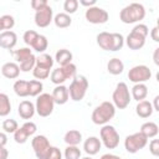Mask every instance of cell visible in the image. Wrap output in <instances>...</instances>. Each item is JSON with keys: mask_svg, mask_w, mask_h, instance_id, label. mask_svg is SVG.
<instances>
[{"mask_svg": "<svg viewBox=\"0 0 159 159\" xmlns=\"http://www.w3.org/2000/svg\"><path fill=\"white\" fill-rule=\"evenodd\" d=\"M97 40V45L104 50V51H119L122 50V47L124 46V37L122 34L118 32H107V31H102L97 35L96 37Z\"/></svg>", "mask_w": 159, "mask_h": 159, "instance_id": "6da1fadb", "label": "cell"}, {"mask_svg": "<svg viewBox=\"0 0 159 159\" xmlns=\"http://www.w3.org/2000/svg\"><path fill=\"white\" fill-rule=\"evenodd\" d=\"M114 116H116V106L113 104V102L104 101L93 109L91 119L97 125H106Z\"/></svg>", "mask_w": 159, "mask_h": 159, "instance_id": "7a4b0ae2", "label": "cell"}, {"mask_svg": "<svg viewBox=\"0 0 159 159\" xmlns=\"http://www.w3.org/2000/svg\"><path fill=\"white\" fill-rule=\"evenodd\" d=\"M145 17V7L139 2H132L124 6L119 12V20L123 24H135Z\"/></svg>", "mask_w": 159, "mask_h": 159, "instance_id": "3957f363", "label": "cell"}, {"mask_svg": "<svg viewBox=\"0 0 159 159\" xmlns=\"http://www.w3.org/2000/svg\"><path fill=\"white\" fill-rule=\"evenodd\" d=\"M149 34V29L144 24H137L125 39V43L130 50H140L145 45V39Z\"/></svg>", "mask_w": 159, "mask_h": 159, "instance_id": "277c9868", "label": "cell"}, {"mask_svg": "<svg viewBox=\"0 0 159 159\" xmlns=\"http://www.w3.org/2000/svg\"><path fill=\"white\" fill-rule=\"evenodd\" d=\"M87 89H88V80L83 75H77L71 81L70 87H68L70 98L73 102H80L84 98Z\"/></svg>", "mask_w": 159, "mask_h": 159, "instance_id": "5b68a950", "label": "cell"}, {"mask_svg": "<svg viewBox=\"0 0 159 159\" xmlns=\"http://www.w3.org/2000/svg\"><path fill=\"white\" fill-rule=\"evenodd\" d=\"M76 76H77V67L76 65L70 63V65L60 66L58 68L52 70L50 80L53 84L60 86V84H63V82L67 80H73Z\"/></svg>", "mask_w": 159, "mask_h": 159, "instance_id": "8992f818", "label": "cell"}, {"mask_svg": "<svg viewBox=\"0 0 159 159\" xmlns=\"http://www.w3.org/2000/svg\"><path fill=\"white\" fill-rule=\"evenodd\" d=\"M130 98H132V94L129 92L127 83H124V82L117 83V86L113 91V94H112L113 104L116 106V108H118V109L127 108L130 103Z\"/></svg>", "mask_w": 159, "mask_h": 159, "instance_id": "52a82bcc", "label": "cell"}, {"mask_svg": "<svg viewBox=\"0 0 159 159\" xmlns=\"http://www.w3.org/2000/svg\"><path fill=\"white\" fill-rule=\"evenodd\" d=\"M99 135H101L102 144L107 149H116L119 145V133L113 125L111 124L102 125L99 130Z\"/></svg>", "mask_w": 159, "mask_h": 159, "instance_id": "ba28073f", "label": "cell"}, {"mask_svg": "<svg viewBox=\"0 0 159 159\" xmlns=\"http://www.w3.org/2000/svg\"><path fill=\"white\" fill-rule=\"evenodd\" d=\"M55 101H53V97L52 94L50 93H41L37 98H36V103H35V107H36V113L40 116V117H48L50 114H52L53 109H55Z\"/></svg>", "mask_w": 159, "mask_h": 159, "instance_id": "9c48e42d", "label": "cell"}, {"mask_svg": "<svg viewBox=\"0 0 159 159\" xmlns=\"http://www.w3.org/2000/svg\"><path fill=\"white\" fill-rule=\"evenodd\" d=\"M147 144H148V138L140 132H137V133H133L130 135H127L125 139H124V148L130 154L138 153Z\"/></svg>", "mask_w": 159, "mask_h": 159, "instance_id": "30bf717a", "label": "cell"}, {"mask_svg": "<svg viewBox=\"0 0 159 159\" xmlns=\"http://www.w3.org/2000/svg\"><path fill=\"white\" fill-rule=\"evenodd\" d=\"M31 147L34 149V153L36 155L37 159H46L50 149H51V144L47 139L46 135H42V134H39V135H35L31 140Z\"/></svg>", "mask_w": 159, "mask_h": 159, "instance_id": "8fae6325", "label": "cell"}, {"mask_svg": "<svg viewBox=\"0 0 159 159\" xmlns=\"http://www.w3.org/2000/svg\"><path fill=\"white\" fill-rule=\"evenodd\" d=\"M150 77H152V71L145 65H137V66L132 67L128 72V78L134 84L135 83H144V82L149 81Z\"/></svg>", "mask_w": 159, "mask_h": 159, "instance_id": "7c38bea8", "label": "cell"}, {"mask_svg": "<svg viewBox=\"0 0 159 159\" xmlns=\"http://www.w3.org/2000/svg\"><path fill=\"white\" fill-rule=\"evenodd\" d=\"M84 17L88 22L94 24V25H99V24H106L109 19V15L104 9L96 5V6L89 7V9L86 10Z\"/></svg>", "mask_w": 159, "mask_h": 159, "instance_id": "4fadbf2b", "label": "cell"}, {"mask_svg": "<svg viewBox=\"0 0 159 159\" xmlns=\"http://www.w3.org/2000/svg\"><path fill=\"white\" fill-rule=\"evenodd\" d=\"M53 10L50 5L43 6L42 9L35 12V24L37 27H47L53 21Z\"/></svg>", "mask_w": 159, "mask_h": 159, "instance_id": "5bb4252c", "label": "cell"}, {"mask_svg": "<svg viewBox=\"0 0 159 159\" xmlns=\"http://www.w3.org/2000/svg\"><path fill=\"white\" fill-rule=\"evenodd\" d=\"M17 113H19L20 118H22V119H31L34 117V114L36 113V107L31 101L24 99L20 102V104L17 107Z\"/></svg>", "mask_w": 159, "mask_h": 159, "instance_id": "9a60e30c", "label": "cell"}, {"mask_svg": "<svg viewBox=\"0 0 159 159\" xmlns=\"http://www.w3.org/2000/svg\"><path fill=\"white\" fill-rule=\"evenodd\" d=\"M17 43V36L14 31H1L0 46L5 50H12Z\"/></svg>", "mask_w": 159, "mask_h": 159, "instance_id": "2e32d148", "label": "cell"}, {"mask_svg": "<svg viewBox=\"0 0 159 159\" xmlns=\"http://www.w3.org/2000/svg\"><path fill=\"white\" fill-rule=\"evenodd\" d=\"M102 147V142L99 138L97 137H88L84 142H83V150L91 157V155H96Z\"/></svg>", "mask_w": 159, "mask_h": 159, "instance_id": "e0dca14e", "label": "cell"}, {"mask_svg": "<svg viewBox=\"0 0 159 159\" xmlns=\"http://www.w3.org/2000/svg\"><path fill=\"white\" fill-rule=\"evenodd\" d=\"M52 97H53V101L56 104H65L67 103L68 98H70V92H68V88L63 84H60V86H56L52 91Z\"/></svg>", "mask_w": 159, "mask_h": 159, "instance_id": "ac0fdd59", "label": "cell"}, {"mask_svg": "<svg viewBox=\"0 0 159 159\" xmlns=\"http://www.w3.org/2000/svg\"><path fill=\"white\" fill-rule=\"evenodd\" d=\"M20 65L16 62H6L1 66V75L9 80H15L20 75Z\"/></svg>", "mask_w": 159, "mask_h": 159, "instance_id": "d6986e66", "label": "cell"}, {"mask_svg": "<svg viewBox=\"0 0 159 159\" xmlns=\"http://www.w3.org/2000/svg\"><path fill=\"white\" fill-rule=\"evenodd\" d=\"M153 112H154L153 104H152V102H149L147 99L138 102L135 106V113L140 118H149L153 114Z\"/></svg>", "mask_w": 159, "mask_h": 159, "instance_id": "ffe728a7", "label": "cell"}, {"mask_svg": "<svg viewBox=\"0 0 159 159\" xmlns=\"http://www.w3.org/2000/svg\"><path fill=\"white\" fill-rule=\"evenodd\" d=\"M130 94L137 102L144 101L148 96V87L145 86V83H135L130 89Z\"/></svg>", "mask_w": 159, "mask_h": 159, "instance_id": "44dd1931", "label": "cell"}, {"mask_svg": "<svg viewBox=\"0 0 159 159\" xmlns=\"http://www.w3.org/2000/svg\"><path fill=\"white\" fill-rule=\"evenodd\" d=\"M72 58H73V55L70 50L67 48H61L56 52L55 55V61L60 65V66H66V65H70L72 63Z\"/></svg>", "mask_w": 159, "mask_h": 159, "instance_id": "7402d4cb", "label": "cell"}, {"mask_svg": "<svg viewBox=\"0 0 159 159\" xmlns=\"http://www.w3.org/2000/svg\"><path fill=\"white\" fill-rule=\"evenodd\" d=\"M123 70H124V63L122 62V60H119L117 57L111 58L107 63V71L113 76L120 75L123 72Z\"/></svg>", "mask_w": 159, "mask_h": 159, "instance_id": "603a6c76", "label": "cell"}, {"mask_svg": "<svg viewBox=\"0 0 159 159\" xmlns=\"http://www.w3.org/2000/svg\"><path fill=\"white\" fill-rule=\"evenodd\" d=\"M63 140L67 145H78L82 142V133L77 129H70L66 132Z\"/></svg>", "mask_w": 159, "mask_h": 159, "instance_id": "cb8c5ba5", "label": "cell"}, {"mask_svg": "<svg viewBox=\"0 0 159 159\" xmlns=\"http://www.w3.org/2000/svg\"><path fill=\"white\" fill-rule=\"evenodd\" d=\"M139 132L143 133V134L149 139V138L157 137V134L159 133V127H158V124L154 123V122H145V123L142 124Z\"/></svg>", "mask_w": 159, "mask_h": 159, "instance_id": "d4e9b609", "label": "cell"}, {"mask_svg": "<svg viewBox=\"0 0 159 159\" xmlns=\"http://www.w3.org/2000/svg\"><path fill=\"white\" fill-rule=\"evenodd\" d=\"M53 24L56 25V27L58 29H66L68 26H71L72 24V19L68 14L66 12H58L57 15H55L53 17Z\"/></svg>", "mask_w": 159, "mask_h": 159, "instance_id": "484cf974", "label": "cell"}, {"mask_svg": "<svg viewBox=\"0 0 159 159\" xmlns=\"http://www.w3.org/2000/svg\"><path fill=\"white\" fill-rule=\"evenodd\" d=\"M12 88H14L15 94L19 96V97H27V96H30V92H29V81L17 80V81H15Z\"/></svg>", "mask_w": 159, "mask_h": 159, "instance_id": "4316f807", "label": "cell"}, {"mask_svg": "<svg viewBox=\"0 0 159 159\" xmlns=\"http://www.w3.org/2000/svg\"><path fill=\"white\" fill-rule=\"evenodd\" d=\"M53 58L48 55V53H41L40 56H37L36 58V66L37 67H42L46 70H51L53 66Z\"/></svg>", "mask_w": 159, "mask_h": 159, "instance_id": "83f0119b", "label": "cell"}, {"mask_svg": "<svg viewBox=\"0 0 159 159\" xmlns=\"http://www.w3.org/2000/svg\"><path fill=\"white\" fill-rule=\"evenodd\" d=\"M11 112V103L6 93H0V116L6 117Z\"/></svg>", "mask_w": 159, "mask_h": 159, "instance_id": "f1b7e54d", "label": "cell"}, {"mask_svg": "<svg viewBox=\"0 0 159 159\" xmlns=\"http://www.w3.org/2000/svg\"><path fill=\"white\" fill-rule=\"evenodd\" d=\"M43 89V84L41 81L39 80H31L29 81V92H30V97H39L42 93Z\"/></svg>", "mask_w": 159, "mask_h": 159, "instance_id": "f546056e", "label": "cell"}, {"mask_svg": "<svg viewBox=\"0 0 159 159\" xmlns=\"http://www.w3.org/2000/svg\"><path fill=\"white\" fill-rule=\"evenodd\" d=\"M12 53H14L15 60H16L19 63H22L24 61H26L29 57H31V56L34 55L32 51L30 50V47H21V48H19V50L14 51Z\"/></svg>", "mask_w": 159, "mask_h": 159, "instance_id": "4dcf8cb0", "label": "cell"}, {"mask_svg": "<svg viewBox=\"0 0 159 159\" xmlns=\"http://www.w3.org/2000/svg\"><path fill=\"white\" fill-rule=\"evenodd\" d=\"M48 46V40L45 35H39V37L36 39L35 43L32 45V48L39 52V53H45V50H47Z\"/></svg>", "mask_w": 159, "mask_h": 159, "instance_id": "1f68e13d", "label": "cell"}, {"mask_svg": "<svg viewBox=\"0 0 159 159\" xmlns=\"http://www.w3.org/2000/svg\"><path fill=\"white\" fill-rule=\"evenodd\" d=\"M14 26H15V19L12 15H2L0 17V30L11 31Z\"/></svg>", "mask_w": 159, "mask_h": 159, "instance_id": "d6a6232c", "label": "cell"}, {"mask_svg": "<svg viewBox=\"0 0 159 159\" xmlns=\"http://www.w3.org/2000/svg\"><path fill=\"white\" fill-rule=\"evenodd\" d=\"M81 154L82 153L77 145H67L63 152L65 159H81Z\"/></svg>", "mask_w": 159, "mask_h": 159, "instance_id": "836d02e7", "label": "cell"}, {"mask_svg": "<svg viewBox=\"0 0 159 159\" xmlns=\"http://www.w3.org/2000/svg\"><path fill=\"white\" fill-rule=\"evenodd\" d=\"M1 129H2V132H5V133H15L17 129H19V124H17V122L15 120V119H12V118H10V119H5L4 122H2V124H1Z\"/></svg>", "mask_w": 159, "mask_h": 159, "instance_id": "e575fe53", "label": "cell"}, {"mask_svg": "<svg viewBox=\"0 0 159 159\" xmlns=\"http://www.w3.org/2000/svg\"><path fill=\"white\" fill-rule=\"evenodd\" d=\"M39 35H40V34H37V32L34 31V30H27V31L24 32L22 40H24V42H25L27 46L32 47V45L35 43V41H36V39L39 37Z\"/></svg>", "mask_w": 159, "mask_h": 159, "instance_id": "d590c367", "label": "cell"}, {"mask_svg": "<svg viewBox=\"0 0 159 159\" xmlns=\"http://www.w3.org/2000/svg\"><path fill=\"white\" fill-rule=\"evenodd\" d=\"M36 58L37 57L35 55H32L31 57H29L26 61H24L22 63H20V70L22 72H29V71L34 70L36 67Z\"/></svg>", "mask_w": 159, "mask_h": 159, "instance_id": "8d00e7d4", "label": "cell"}, {"mask_svg": "<svg viewBox=\"0 0 159 159\" xmlns=\"http://www.w3.org/2000/svg\"><path fill=\"white\" fill-rule=\"evenodd\" d=\"M78 5H80V1H77V0H66L63 2V10L66 14L71 15V14H75L77 11Z\"/></svg>", "mask_w": 159, "mask_h": 159, "instance_id": "74e56055", "label": "cell"}, {"mask_svg": "<svg viewBox=\"0 0 159 159\" xmlns=\"http://www.w3.org/2000/svg\"><path fill=\"white\" fill-rule=\"evenodd\" d=\"M50 71H51V70H46V68H42V67H37V66H36V67L32 70V75H34V77H35L36 80L41 81V80H46L47 77L51 76Z\"/></svg>", "mask_w": 159, "mask_h": 159, "instance_id": "f35d334b", "label": "cell"}, {"mask_svg": "<svg viewBox=\"0 0 159 159\" xmlns=\"http://www.w3.org/2000/svg\"><path fill=\"white\" fill-rule=\"evenodd\" d=\"M29 134L25 132V129L22 128V127H20L15 133H14V140L17 143V144H24V143H26L27 142V139H29Z\"/></svg>", "mask_w": 159, "mask_h": 159, "instance_id": "ab89813d", "label": "cell"}, {"mask_svg": "<svg viewBox=\"0 0 159 159\" xmlns=\"http://www.w3.org/2000/svg\"><path fill=\"white\" fill-rule=\"evenodd\" d=\"M24 129H25V132L31 137V135H34L35 133H36V130H37V127H36V124L34 123V122H31V120H27V122H25L22 125H21Z\"/></svg>", "mask_w": 159, "mask_h": 159, "instance_id": "60d3db41", "label": "cell"}, {"mask_svg": "<svg viewBox=\"0 0 159 159\" xmlns=\"http://www.w3.org/2000/svg\"><path fill=\"white\" fill-rule=\"evenodd\" d=\"M149 152L154 157H159V139H152L149 143Z\"/></svg>", "mask_w": 159, "mask_h": 159, "instance_id": "b9f144b4", "label": "cell"}, {"mask_svg": "<svg viewBox=\"0 0 159 159\" xmlns=\"http://www.w3.org/2000/svg\"><path fill=\"white\" fill-rule=\"evenodd\" d=\"M46 159H62V153L57 147H51Z\"/></svg>", "mask_w": 159, "mask_h": 159, "instance_id": "7bdbcfd3", "label": "cell"}, {"mask_svg": "<svg viewBox=\"0 0 159 159\" xmlns=\"http://www.w3.org/2000/svg\"><path fill=\"white\" fill-rule=\"evenodd\" d=\"M46 5H48V2H47L46 0H32V1H31V7H32L35 11L42 9V7L46 6Z\"/></svg>", "mask_w": 159, "mask_h": 159, "instance_id": "ee69618b", "label": "cell"}, {"mask_svg": "<svg viewBox=\"0 0 159 159\" xmlns=\"http://www.w3.org/2000/svg\"><path fill=\"white\" fill-rule=\"evenodd\" d=\"M150 37H152L153 41L159 42V27H158V26H154V27L150 30Z\"/></svg>", "mask_w": 159, "mask_h": 159, "instance_id": "f6af8a7d", "label": "cell"}, {"mask_svg": "<svg viewBox=\"0 0 159 159\" xmlns=\"http://www.w3.org/2000/svg\"><path fill=\"white\" fill-rule=\"evenodd\" d=\"M96 2H97L96 0H80V4H81L82 6H86L87 9L96 6Z\"/></svg>", "mask_w": 159, "mask_h": 159, "instance_id": "bcb514c9", "label": "cell"}, {"mask_svg": "<svg viewBox=\"0 0 159 159\" xmlns=\"http://www.w3.org/2000/svg\"><path fill=\"white\" fill-rule=\"evenodd\" d=\"M153 62L159 67V47H157L153 52Z\"/></svg>", "mask_w": 159, "mask_h": 159, "instance_id": "7dc6e473", "label": "cell"}, {"mask_svg": "<svg viewBox=\"0 0 159 159\" xmlns=\"http://www.w3.org/2000/svg\"><path fill=\"white\" fill-rule=\"evenodd\" d=\"M6 143H7L6 133H5V132H1V133H0V147H5Z\"/></svg>", "mask_w": 159, "mask_h": 159, "instance_id": "c3c4849f", "label": "cell"}, {"mask_svg": "<svg viewBox=\"0 0 159 159\" xmlns=\"http://www.w3.org/2000/svg\"><path fill=\"white\" fill-rule=\"evenodd\" d=\"M9 152L5 147H0V159H7Z\"/></svg>", "mask_w": 159, "mask_h": 159, "instance_id": "681fc988", "label": "cell"}, {"mask_svg": "<svg viewBox=\"0 0 159 159\" xmlns=\"http://www.w3.org/2000/svg\"><path fill=\"white\" fill-rule=\"evenodd\" d=\"M101 159H122L120 157L116 155V154H111V153H107V154H103L101 157Z\"/></svg>", "mask_w": 159, "mask_h": 159, "instance_id": "f907efd6", "label": "cell"}, {"mask_svg": "<svg viewBox=\"0 0 159 159\" xmlns=\"http://www.w3.org/2000/svg\"><path fill=\"white\" fill-rule=\"evenodd\" d=\"M152 104H153V108H154V111L159 112V96H155V97H154V99H153Z\"/></svg>", "mask_w": 159, "mask_h": 159, "instance_id": "816d5d0a", "label": "cell"}, {"mask_svg": "<svg viewBox=\"0 0 159 159\" xmlns=\"http://www.w3.org/2000/svg\"><path fill=\"white\" fill-rule=\"evenodd\" d=\"M155 78H157V81H158V82H159V71H158V72H157V75H155Z\"/></svg>", "mask_w": 159, "mask_h": 159, "instance_id": "f5cc1de1", "label": "cell"}, {"mask_svg": "<svg viewBox=\"0 0 159 159\" xmlns=\"http://www.w3.org/2000/svg\"><path fill=\"white\" fill-rule=\"evenodd\" d=\"M157 26L159 27V16H158V19H157Z\"/></svg>", "mask_w": 159, "mask_h": 159, "instance_id": "db71d44e", "label": "cell"}, {"mask_svg": "<svg viewBox=\"0 0 159 159\" xmlns=\"http://www.w3.org/2000/svg\"><path fill=\"white\" fill-rule=\"evenodd\" d=\"M81 159H93V158H91V157H84V158H81Z\"/></svg>", "mask_w": 159, "mask_h": 159, "instance_id": "11a10c76", "label": "cell"}]
</instances>
